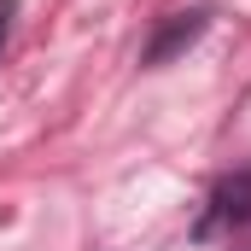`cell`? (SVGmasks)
Here are the masks:
<instances>
[{
  "mask_svg": "<svg viewBox=\"0 0 251 251\" xmlns=\"http://www.w3.org/2000/svg\"><path fill=\"white\" fill-rule=\"evenodd\" d=\"M246 222H251V170L246 176H228L222 187L210 193L204 222H199V240H210V234H222V228H246Z\"/></svg>",
  "mask_w": 251,
  "mask_h": 251,
  "instance_id": "obj_1",
  "label": "cell"
},
{
  "mask_svg": "<svg viewBox=\"0 0 251 251\" xmlns=\"http://www.w3.org/2000/svg\"><path fill=\"white\" fill-rule=\"evenodd\" d=\"M12 12H18V0H0V47H6V29H12Z\"/></svg>",
  "mask_w": 251,
  "mask_h": 251,
  "instance_id": "obj_3",
  "label": "cell"
},
{
  "mask_svg": "<svg viewBox=\"0 0 251 251\" xmlns=\"http://www.w3.org/2000/svg\"><path fill=\"white\" fill-rule=\"evenodd\" d=\"M199 29H204V12H181V18H176V24L146 47V64H170V53H176V47H187Z\"/></svg>",
  "mask_w": 251,
  "mask_h": 251,
  "instance_id": "obj_2",
  "label": "cell"
},
{
  "mask_svg": "<svg viewBox=\"0 0 251 251\" xmlns=\"http://www.w3.org/2000/svg\"><path fill=\"white\" fill-rule=\"evenodd\" d=\"M234 251H251V240H246V246H234Z\"/></svg>",
  "mask_w": 251,
  "mask_h": 251,
  "instance_id": "obj_4",
  "label": "cell"
}]
</instances>
